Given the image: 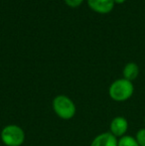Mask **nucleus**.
Instances as JSON below:
<instances>
[{"instance_id":"f257e3e1","label":"nucleus","mask_w":145,"mask_h":146,"mask_svg":"<svg viewBox=\"0 0 145 146\" xmlns=\"http://www.w3.org/2000/svg\"><path fill=\"white\" fill-rule=\"evenodd\" d=\"M134 94V85L132 82L120 78L110 84L109 96L113 102H124L130 100Z\"/></svg>"},{"instance_id":"f03ea898","label":"nucleus","mask_w":145,"mask_h":146,"mask_svg":"<svg viewBox=\"0 0 145 146\" xmlns=\"http://www.w3.org/2000/svg\"><path fill=\"white\" fill-rule=\"evenodd\" d=\"M52 108L61 119L70 120L77 113V106L73 100L66 94H58L52 100Z\"/></svg>"},{"instance_id":"7ed1b4c3","label":"nucleus","mask_w":145,"mask_h":146,"mask_svg":"<svg viewBox=\"0 0 145 146\" xmlns=\"http://www.w3.org/2000/svg\"><path fill=\"white\" fill-rule=\"evenodd\" d=\"M0 139L4 146H22L25 142L24 129L17 124H7L0 131Z\"/></svg>"},{"instance_id":"20e7f679","label":"nucleus","mask_w":145,"mask_h":146,"mask_svg":"<svg viewBox=\"0 0 145 146\" xmlns=\"http://www.w3.org/2000/svg\"><path fill=\"white\" fill-rule=\"evenodd\" d=\"M129 127V123L128 120L124 116L118 115L115 116L111 119L109 123V132L112 135L116 137V138H120V137L126 135Z\"/></svg>"},{"instance_id":"39448f33","label":"nucleus","mask_w":145,"mask_h":146,"mask_svg":"<svg viewBox=\"0 0 145 146\" xmlns=\"http://www.w3.org/2000/svg\"><path fill=\"white\" fill-rule=\"evenodd\" d=\"M89 8L99 14H107L114 8L113 0H87Z\"/></svg>"},{"instance_id":"423d86ee","label":"nucleus","mask_w":145,"mask_h":146,"mask_svg":"<svg viewBox=\"0 0 145 146\" xmlns=\"http://www.w3.org/2000/svg\"><path fill=\"white\" fill-rule=\"evenodd\" d=\"M118 138L112 135L109 131L97 134L91 140L89 146H117Z\"/></svg>"},{"instance_id":"0eeeda50","label":"nucleus","mask_w":145,"mask_h":146,"mask_svg":"<svg viewBox=\"0 0 145 146\" xmlns=\"http://www.w3.org/2000/svg\"><path fill=\"white\" fill-rule=\"evenodd\" d=\"M139 76V67L134 62H129L124 66L122 70V78L127 81L133 82Z\"/></svg>"},{"instance_id":"6e6552de","label":"nucleus","mask_w":145,"mask_h":146,"mask_svg":"<svg viewBox=\"0 0 145 146\" xmlns=\"http://www.w3.org/2000/svg\"><path fill=\"white\" fill-rule=\"evenodd\" d=\"M117 146H139V144H138L135 136L126 134L118 138Z\"/></svg>"},{"instance_id":"1a4fd4ad","label":"nucleus","mask_w":145,"mask_h":146,"mask_svg":"<svg viewBox=\"0 0 145 146\" xmlns=\"http://www.w3.org/2000/svg\"><path fill=\"white\" fill-rule=\"evenodd\" d=\"M135 138L139 146H145V127H142L136 132Z\"/></svg>"},{"instance_id":"9d476101","label":"nucleus","mask_w":145,"mask_h":146,"mask_svg":"<svg viewBox=\"0 0 145 146\" xmlns=\"http://www.w3.org/2000/svg\"><path fill=\"white\" fill-rule=\"evenodd\" d=\"M65 2H66L67 5L70 6L71 8H77L81 5L83 0H65Z\"/></svg>"},{"instance_id":"9b49d317","label":"nucleus","mask_w":145,"mask_h":146,"mask_svg":"<svg viewBox=\"0 0 145 146\" xmlns=\"http://www.w3.org/2000/svg\"><path fill=\"white\" fill-rule=\"evenodd\" d=\"M114 1V4H123L126 0H113Z\"/></svg>"},{"instance_id":"f8f14e48","label":"nucleus","mask_w":145,"mask_h":146,"mask_svg":"<svg viewBox=\"0 0 145 146\" xmlns=\"http://www.w3.org/2000/svg\"><path fill=\"white\" fill-rule=\"evenodd\" d=\"M144 124H145V117H144Z\"/></svg>"},{"instance_id":"ddd939ff","label":"nucleus","mask_w":145,"mask_h":146,"mask_svg":"<svg viewBox=\"0 0 145 146\" xmlns=\"http://www.w3.org/2000/svg\"><path fill=\"white\" fill-rule=\"evenodd\" d=\"M3 146H4V145H3Z\"/></svg>"}]
</instances>
